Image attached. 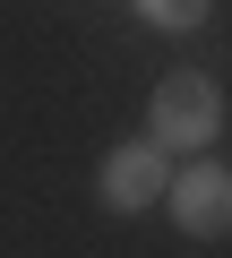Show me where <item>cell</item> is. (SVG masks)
<instances>
[{
	"label": "cell",
	"mask_w": 232,
	"mask_h": 258,
	"mask_svg": "<svg viewBox=\"0 0 232 258\" xmlns=\"http://www.w3.org/2000/svg\"><path fill=\"white\" fill-rule=\"evenodd\" d=\"M146 120H155L164 147L198 155V147H215V129H223V86H215L206 69H172V78L146 95Z\"/></svg>",
	"instance_id": "1"
},
{
	"label": "cell",
	"mask_w": 232,
	"mask_h": 258,
	"mask_svg": "<svg viewBox=\"0 0 232 258\" xmlns=\"http://www.w3.org/2000/svg\"><path fill=\"white\" fill-rule=\"evenodd\" d=\"M95 198L112 215H146L155 198H172V164H164V138H129V147H112L103 172H95Z\"/></svg>",
	"instance_id": "2"
},
{
	"label": "cell",
	"mask_w": 232,
	"mask_h": 258,
	"mask_svg": "<svg viewBox=\"0 0 232 258\" xmlns=\"http://www.w3.org/2000/svg\"><path fill=\"white\" fill-rule=\"evenodd\" d=\"M172 224L189 232V241H215V232H232V172L223 164H189V172H172Z\"/></svg>",
	"instance_id": "3"
},
{
	"label": "cell",
	"mask_w": 232,
	"mask_h": 258,
	"mask_svg": "<svg viewBox=\"0 0 232 258\" xmlns=\"http://www.w3.org/2000/svg\"><path fill=\"white\" fill-rule=\"evenodd\" d=\"M138 18L164 35H189V26H206V0H138Z\"/></svg>",
	"instance_id": "4"
}]
</instances>
